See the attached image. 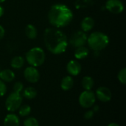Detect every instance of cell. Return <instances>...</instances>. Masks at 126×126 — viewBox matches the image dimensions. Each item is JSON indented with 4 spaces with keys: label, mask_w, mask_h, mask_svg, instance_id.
Masks as SVG:
<instances>
[{
    "label": "cell",
    "mask_w": 126,
    "mask_h": 126,
    "mask_svg": "<svg viewBox=\"0 0 126 126\" xmlns=\"http://www.w3.org/2000/svg\"><path fill=\"white\" fill-rule=\"evenodd\" d=\"M7 92V86L1 79H0V97H3Z\"/></svg>",
    "instance_id": "d4e9b609"
},
{
    "label": "cell",
    "mask_w": 126,
    "mask_h": 126,
    "mask_svg": "<svg viewBox=\"0 0 126 126\" xmlns=\"http://www.w3.org/2000/svg\"><path fill=\"white\" fill-rule=\"evenodd\" d=\"M15 79V74L10 69H4L0 71V79L3 82H10Z\"/></svg>",
    "instance_id": "5bb4252c"
},
{
    "label": "cell",
    "mask_w": 126,
    "mask_h": 126,
    "mask_svg": "<svg viewBox=\"0 0 126 126\" xmlns=\"http://www.w3.org/2000/svg\"><path fill=\"white\" fill-rule=\"evenodd\" d=\"M86 42L92 50L94 51H100L108 46L109 43V38L104 33L96 31L92 33L87 37Z\"/></svg>",
    "instance_id": "3957f363"
},
{
    "label": "cell",
    "mask_w": 126,
    "mask_h": 126,
    "mask_svg": "<svg viewBox=\"0 0 126 126\" xmlns=\"http://www.w3.org/2000/svg\"><path fill=\"white\" fill-rule=\"evenodd\" d=\"M106 8L112 13L119 14L124 10V4L121 0H107Z\"/></svg>",
    "instance_id": "9c48e42d"
},
{
    "label": "cell",
    "mask_w": 126,
    "mask_h": 126,
    "mask_svg": "<svg viewBox=\"0 0 126 126\" xmlns=\"http://www.w3.org/2000/svg\"><path fill=\"white\" fill-rule=\"evenodd\" d=\"M4 126H20V120L17 115L14 114H7L4 120Z\"/></svg>",
    "instance_id": "7c38bea8"
},
{
    "label": "cell",
    "mask_w": 126,
    "mask_h": 126,
    "mask_svg": "<svg viewBox=\"0 0 126 126\" xmlns=\"http://www.w3.org/2000/svg\"><path fill=\"white\" fill-rule=\"evenodd\" d=\"M94 20L93 19V18L90 16H86L83 18V19L81 21L80 23L81 29L85 33L91 30L94 27Z\"/></svg>",
    "instance_id": "4fadbf2b"
},
{
    "label": "cell",
    "mask_w": 126,
    "mask_h": 126,
    "mask_svg": "<svg viewBox=\"0 0 126 126\" xmlns=\"http://www.w3.org/2000/svg\"><path fill=\"white\" fill-rule=\"evenodd\" d=\"M96 101L95 94L91 90L83 91L79 97V103L84 108H89L92 107Z\"/></svg>",
    "instance_id": "8992f818"
},
{
    "label": "cell",
    "mask_w": 126,
    "mask_h": 126,
    "mask_svg": "<svg viewBox=\"0 0 126 126\" xmlns=\"http://www.w3.org/2000/svg\"><path fill=\"white\" fill-rule=\"evenodd\" d=\"M31 112V107L28 105H21L18 108V114L21 117H27Z\"/></svg>",
    "instance_id": "44dd1931"
},
{
    "label": "cell",
    "mask_w": 126,
    "mask_h": 126,
    "mask_svg": "<svg viewBox=\"0 0 126 126\" xmlns=\"http://www.w3.org/2000/svg\"><path fill=\"white\" fill-rule=\"evenodd\" d=\"M4 7L0 4V17H1L2 16H3V14H4Z\"/></svg>",
    "instance_id": "83f0119b"
},
{
    "label": "cell",
    "mask_w": 126,
    "mask_h": 126,
    "mask_svg": "<svg viewBox=\"0 0 126 126\" xmlns=\"http://www.w3.org/2000/svg\"><path fill=\"white\" fill-rule=\"evenodd\" d=\"M13 91L14 92H17V93H21L23 89H24V85L21 82H17L13 85Z\"/></svg>",
    "instance_id": "cb8c5ba5"
},
{
    "label": "cell",
    "mask_w": 126,
    "mask_h": 126,
    "mask_svg": "<svg viewBox=\"0 0 126 126\" xmlns=\"http://www.w3.org/2000/svg\"><path fill=\"white\" fill-rule=\"evenodd\" d=\"M44 41L47 50L53 54H61L65 52L68 45L66 36L57 27L47 28Z\"/></svg>",
    "instance_id": "6da1fadb"
},
{
    "label": "cell",
    "mask_w": 126,
    "mask_h": 126,
    "mask_svg": "<svg viewBox=\"0 0 126 126\" xmlns=\"http://www.w3.org/2000/svg\"><path fill=\"white\" fill-rule=\"evenodd\" d=\"M99 109H100V108H99V106L98 105H95V106H94V108H93V111L94 112H97L98 111H99Z\"/></svg>",
    "instance_id": "f1b7e54d"
},
{
    "label": "cell",
    "mask_w": 126,
    "mask_h": 126,
    "mask_svg": "<svg viewBox=\"0 0 126 126\" xmlns=\"http://www.w3.org/2000/svg\"><path fill=\"white\" fill-rule=\"evenodd\" d=\"M108 126H120V125H118L117 123H110L109 125H108Z\"/></svg>",
    "instance_id": "f546056e"
},
{
    "label": "cell",
    "mask_w": 126,
    "mask_h": 126,
    "mask_svg": "<svg viewBox=\"0 0 126 126\" xmlns=\"http://www.w3.org/2000/svg\"><path fill=\"white\" fill-rule=\"evenodd\" d=\"M24 76L27 82L30 83H35L40 79V74L35 67L29 66L25 68L24 71Z\"/></svg>",
    "instance_id": "ba28073f"
},
{
    "label": "cell",
    "mask_w": 126,
    "mask_h": 126,
    "mask_svg": "<svg viewBox=\"0 0 126 126\" xmlns=\"http://www.w3.org/2000/svg\"><path fill=\"white\" fill-rule=\"evenodd\" d=\"M4 34H5L4 29L1 25H0V40L3 39V37L4 36Z\"/></svg>",
    "instance_id": "4316f807"
},
{
    "label": "cell",
    "mask_w": 126,
    "mask_h": 126,
    "mask_svg": "<svg viewBox=\"0 0 126 126\" xmlns=\"http://www.w3.org/2000/svg\"><path fill=\"white\" fill-rule=\"evenodd\" d=\"M81 83H82L83 88L85 90L89 91V90H91L93 88L94 84V79L91 76H84L83 78Z\"/></svg>",
    "instance_id": "d6986e66"
},
{
    "label": "cell",
    "mask_w": 126,
    "mask_h": 126,
    "mask_svg": "<svg viewBox=\"0 0 126 126\" xmlns=\"http://www.w3.org/2000/svg\"><path fill=\"white\" fill-rule=\"evenodd\" d=\"M89 53V49L85 46H80L76 48L75 50V57L77 59H83L88 56Z\"/></svg>",
    "instance_id": "9a60e30c"
},
{
    "label": "cell",
    "mask_w": 126,
    "mask_h": 126,
    "mask_svg": "<svg viewBox=\"0 0 126 126\" xmlns=\"http://www.w3.org/2000/svg\"><path fill=\"white\" fill-rule=\"evenodd\" d=\"M94 111L92 110H90V111H87L86 113H85V114H84V117H85V119H86V120H90V119H92L93 117H94Z\"/></svg>",
    "instance_id": "484cf974"
},
{
    "label": "cell",
    "mask_w": 126,
    "mask_h": 126,
    "mask_svg": "<svg viewBox=\"0 0 126 126\" xmlns=\"http://www.w3.org/2000/svg\"><path fill=\"white\" fill-rule=\"evenodd\" d=\"M26 60L31 66H41L45 61V53L39 47L32 48L26 53Z\"/></svg>",
    "instance_id": "277c9868"
},
{
    "label": "cell",
    "mask_w": 126,
    "mask_h": 126,
    "mask_svg": "<svg viewBox=\"0 0 126 126\" xmlns=\"http://www.w3.org/2000/svg\"><path fill=\"white\" fill-rule=\"evenodd\" d=\"M95 96L100 101L103 102H107L111 100L112 94L110 89H109L108 88L99 87L96 91Z\"/></svg>",
    "instance_id": "30bf717a"
},
{
    "label": "cell",
    "mask_w": 126,
    "mask_h": 126,
    "mask_svg": "<svg viewBox=\"0 0 126 126\" xmlns=\"http://www.w3.org/2000/svg\"><path fill=\"white\" fill-rule=\"evenodd\" d=\"M68 73L72 76H77L81 71V65L76 60H70L66 65Z\"/></svg>",
    "instance_id": "8fae6325"
},
{
    "label": "cell",
    "mask_w": 126,
    "mask_h": 126,
    "mask_svg": "<svg viewBox=\"0 0 126 126\" xmlns=\"http://www.w3.org/2000/svg\"><path fill=\"white\" fill-rule=\"evenodd\" d=\"M24 126H39L38 121L35 117H27L24 121Z\"/></svg>",
    "instance_id": "7402d4cb"
},
{
    "label": "cell",
    "mask_w": 126,
    "mask_h": 126,
    "mask_svg": "<svg viewBox=\"0 0 126 126\" xmlns=\"http://www.w3.org/2000/svg\"><path fill=\"white\" fill-rule=\"evenodd\" d=\"M73 19V13L71 9L63 4H53L48 13L49 23L57 27H64L70 24Z\"/></svg>",
    "instance_id": "7a4b0ae2"
},
{
    "label": "cell",
    "mask_w": 126,
    "mask_h": 126,
    "mask_svg": "<svg viewBox=\"0 0 126 126\" xmlns=\"http://www.w3.org/2000/svg\"><path fill=\"white\" fill-rule=\"evenodd\" d=\"M0 71H1V70H0Z\"/></svg>",
    "instance_id": "1f68e13d"
},
{
    "label": "cell",
    "mask_w": 126,
    "mask_h": 126,
    "mask_svg": "<svg viewBox=\"0 0 126 126\" xmlns=\"http://www.w3.org/2000/svg\"><path fill=\"white\" fill-rule=\"evenodd\" d=\"M23 96L27 100H32L37 96V91L32 87H27L23 91Z\"/></svg>",
    "instance_id": "ffe728a7"
},
{
    "label": "cell",
    "mask_w": 126,
    "mask_h": 126,
    "mask_svg": "<svg viewBox=\"0 0 126 126\" xmlns=\"http://www.w3.org/2000/svg\"><path fill=\"white\" fill-rule=\"evenodd\" d=\"M22 102H23V98L22 96L20 94V93L13 91L9 94V96L7 97L5 101L6 109L8 111L14 112L20 108Z\"/></svg>",
    "instance_id": "5b68a950"
},
{
    "label": "cell",
    "mask_w": 126,
    "mask_h": 126,
    "mask_svg": "<svg viewBox=\"0 0 126 126\" xmlns=\"http://www.w3.org/2000/svg\"><path fill=\"white\" fill-rule=\"evenodd\" d=\"M117 78L118 80L123 84V85H126V68H123V69H121L118 74H117Z\"/></svg>",
    "instance_id": "603a6c76"
},
{
    "label": "cell",
    "mask_w": 126,
    "mask_h": 126,
    "mask_svg": "<svg viewBox=\"0 0 126 126\" xmlns=\"http://www.w3.org/2000/svg\"><path fill=\"white\" fill-rule=\"evenodd\" d=\"M4 1H6V0H0V3H2V2H4Z\"/></svg>",
    "instance_id": "4dcf8cb0"
},
{
    "label": "cell",
    "mask_w": 126,
    "mask_h": 126,
    "mask_svg": "<svg viewBox=\"0 0 126 126\" xmlns=\"http://www.w3.org/2000/svg\"><path fill=\"white\" fill-rule=\"evenodd\" d=\"M24 65V59L22 56H17L13 57L10 61V65L13 68L19 69L22 68Z\"/></svg>",
    "instance_id": "ac0fdd59"
},
{
    "label": "cell",
    "mask_w": 126,
    "mask_h": 126,
    "mask_svg": "<svg viewBox=\"0 0 126 126\" xmlns=\"http://www.w3.org/2000/svg\"><path fill=\"white\" fill-rule=\"evenodd\" d=\"M87 35L83 30H78L75 32L69 39V43L75 48L84 46L87 42Z\"/></svg>",
    "instance_id": "52a82bcc"
},
{
    "label": "cell",
    "mask_w": 126,
    "mask_h": 126,
    "mask_svg": "<svg viewBox=\"0 0 126 126\" xmlns=\"http://www.w3.org/2000/svg\"><path fill=\"white\" fill-rule=\"evenodd\" d=\"M74 85L73 78L70 76H66L63 78L61 82V87L63 91H69L72 88Z\"/></svg>",
    "instance_id": "2e32d148"
},
{
    "label": "cell",
    "mask_w": 126,
    "mask_h": 126,
    "mask_svg": "<svg viewBox=\"0 0 126 126\" xmlns=\"http://www.w3.org/2000/svg\"><path fill=\"white\" fill-rule=\"evenodd\" d=\"M25 34H26L27 37L30 39H35L37 36V34H38L36 27L31 24L27 25L25 27Z\"/></svg>",
    "instance_id": "e0dca14e"
}]
</instances>
